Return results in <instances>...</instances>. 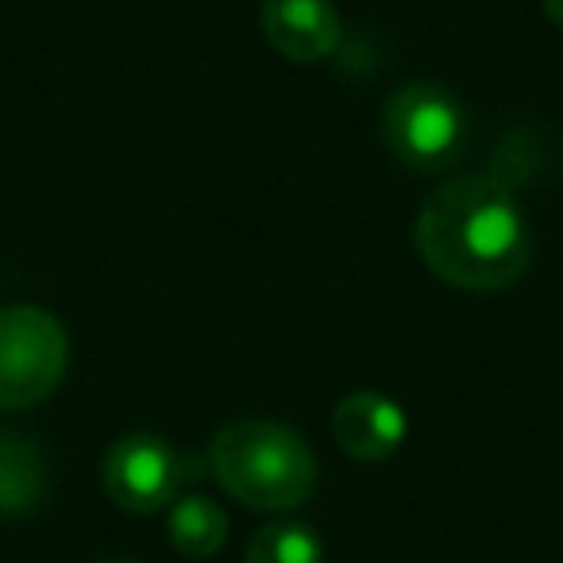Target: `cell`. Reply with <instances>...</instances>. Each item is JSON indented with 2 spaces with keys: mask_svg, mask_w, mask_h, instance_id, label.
<instances>
[{
  "mask_svg": "<svg viewBox=\"0 0 563 563\" xmlns=\"http://www.w3.org/2000/svg\"><path fill=\"white\" fill-rule=\"evenodd\" d=\"M383 140L401 166L417 174H440L467 151V112L444 86L413 81L386 101Z\"/></svg>",
  "mask_w": 563,
  "mask_h": 563,
  "instance_id": "obj_3",
  "label": "cell"
},
{
  "mask_svg": "<svg viewBox=\"0 0 563 563\" xmlns=\"http://www.w3.org/2000/svg\"><path fill=\"white\" fill-rule=\"evenodd\" d=\"M47 498V460L20 432H0V517H24Z\"/></svg>",
  "mask_w": 563,
  "mask_h": 563,
  "instance_id": "obj_8",
  "label": "cell"
},
{
  "mask_svg": "<svg viewBox=\"0 0 563 563\" xmlns=\"http://www.w3.org/2000/svg\"><path fill=\"white\" fill-rule=\"evenodd\" d=\"M104 563H128V560H104Z\"/></svg>",
  "mask_w": 563,
  "mask_h": 563,
  "instance_id": "obj_12",
  "label": "cell"
},
{
  "mask_svg": "<svg viewBox=\"0 0 563 563\" xmlns=\"http://www.w3.org/2000/svg\"><path fill=\"white\" fill-rule=\"evenodd\" d=\"M209 467L228 498L263 514L306 506L317 486L313 448L286 424L235 421L212 437Z\"/></svg>",
  "mask_w": 563,
  "mask_h": 563,
  "instance_id": "obj_2",
  "label": "cell"
},
{
  "mask_svg": "<svg viewBox=\"0 0 563 563\" xmlns=\"http://www.w3.org/2000/svg\"><path fill=\"white\" fill-rule=\"evenodd\" d=\"M263 35L290 63H321L340 47V12L332 0H263Z\"/></svg>",
  "mask_w": 563,
  "mask_h": 563,
  "instance_id": "obj_6",
  "label": "cell"
},
{
  "mask_svg": "<svg viewBox=\"0 0 563 563\" xmlns=\"http://www.w3.org/2000/svg\"><path fill=\"white\" fill-rule=\"evenodd\" d=\"M324 548L309 525L278 521L263 525L247 544V563H321Z\"/></svg>",
  "mask_w": 563,
  "mask_h": 563,
  "instance_id": "obj_10",
  "label": "cell"
},
{
  "mask_svg": "<svg viewBox=\"0 0 563 563\" xmlns=\"http://www.w3.org/2000/svg\"><path fill=\"white\" fill-rule=\"evenodd\" d=\"M104 490L128 514H158L181 494L197 471H189V455L174 452L155 432H132L117 440L104 460Z\"/></svg>",
  "mask_w": 563,
  "mask_h": 563,
  "instance_id": "obj_5",
  "label": "cell"
},
{
  "mask_svg": "<svg viewBox=\"0 0 563 563\" xmlns=\"http://www.w3.org/2000/svg\"><path fill=\"white\" fill-rule=\"evenodd\" d=\"M424 266L455 290H501L529 266V220L514 189L490 174L444 181L417 212Z\"/></svg>",
  "mask_w": 563,
  "mask_h": 563,
  "instance_id": "obj_1",
  "label": "cell"
},
{
  "mask_svg": "<svg viewBox=\"0 0 563 563\" xmlns=\"http://www.w3.org/2000/svg\"><path fill=\"white\" fill-rule=\"evenodd\" d=\"M406 432L409 421L401 413V406L378 390L347 394L336 406V413H332V437L360 463H378L386 455H394L401 448V440H406Z\"/></svg>",
  "mask_w": 563,
  "mask_h": 563,
  "instance_id": "obj_7",
  "label": "cell"
},
{
  "mask_svg": "<svg viewBox=\"0 0 563 563\" xmlns=\"http://www.w3.org/2000/svg\"><path fill=\"white\" fill-rule=\"evenodd\" d=\"M544 12H548V20H552V24L563 27V0H544Z\"/></svg>",
  "mask_w": 563,
  "mask_h": 563,
  "instance_id": "obj_11",
  "label": "cell"
},
{
  "mask_svg": "<svg viewBox=\"0 0 563 563\" xmlns=\"http://www.w3.org/2000/svg\"><path fill=\"white\" fill-rule=\"evenodd\" d=\"M228 537V517L224 509L217 506L205 494H189V498H178L170 514V540L181 555L189 560H209Z\"/></svg>",
  "mask_w": 563,
  "mask_h": 563,
  "instance_id": "obj_9",
  "label": "cell"
},
{
  "mask_svg": "<svg viewBox=\"0 0 563 563\" xmlns=\"http://www.w3.org/2000/svg\"><path fill=\"white\" fill-rule=\"evenodd\" d=\"M70 340L55 313L40 306L0 309V409H27L58 390Z\"/></svg>",
  "mask_w": 563,
  "mask_h": 563,
  "instance_id": "obj_4",
  "label": "cell"
}]
</instances>
